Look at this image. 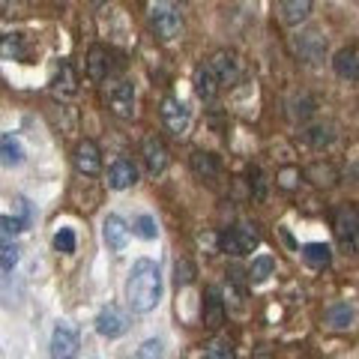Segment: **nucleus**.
Returning a JSON list of instances; mask_svg holds the SVG:
<instances>
[{"label":"nucleus","mask_w":359,"mask_h":359,"mask_svg":"<svg viewBox=\"0 0 359 359\" xmlns=\"http://www.w3.org/2000/svg\"><path fill=\"white\" fill-rule=\"evenodd\" d=\"M159 297H162V273L150 257H138L132 264V273H129V282H126V302L132 311L138 314H147L159 306Z\"/></svg>","instance_id":"1"},{"label":"nucleus","mask_w":359,"mask_h":359,"mask_svg":"<svg viewBox=\"0 0 359 359\" xmlns=\"http://www.w3.org/2000/svg\"><path fill=\"white\" fill-rule=\"evenodd\" d=\"M150 27L162 42H171L183 33V15L177 0H153L150 4Z\"/></svg>","instance_id":"2"},{"label":"nucleus","mask_w":359,"mask_h":359,"mask_svg":"<svg viewBox=\"0 0 359 359\" xmlns=\"http://www.w3.org/2000/svg\"><path fill=\"white\" fill-rule=\"evenodd\" d=\"M335 237H339L341 249L351 252V255H359V212L353 207H341L335 210Z\"/></svg>","instance_id":"3"},{"label":"nucleus","mask_w":359,"mask_h":359,"mask_svg":"<svg viewBox=\"0 0 359 359\" xmlns=\"http://www.w3.org/2000/svg\"><path fill=\"white\" fill-rule=\"evenodd\" d=\"M87 75L93 78V81H108L111 75L120 69V60L117 54L108 48V45H93V48L87 51Z\"/></svg>","instance_id":"4"},{"label":"nucleus","mask_w":359,"mask_h":359,"mask_svg":"<svg viewBox=\"0 0 359 359\" xmlns=\"http://www.w3.org/2000/svg\"><path fill=\"white\" fill-rule=\"evenodd\" d=\"M159 114H162L165 129L171 132V135H177V138H183V135L189 132V123H192V114H189L186 102H180L177 96H165V99H162Z\"/></svg>","instance_id":"5"},{"label":"nucleus","mask_w":359,"mask_h":359,"mask_svg":"<svg viewBox=\"0 0 359 359\" xmlns=\"http://www.w3.org/2000/svg\"><path fill=\"white\" fill-rule=\"evenodd\" d=\"M108 108H111V114H117L120 120H132L135 117V84L129 81V78H120L117 84H111Z\"/></svg>","instance_id":"6"},{"label":"nucleus","mask_w":359,"mask_h":359,"mask_svg":"<svg viewBox=\"0 0 359 359\" xmlns=\"http://www.w3.org/2000/svg\"><path fill=\"white\" fill-rule=\"evenodd\" d=\"M219 249L224 255H233V257L249 255L252 249H257V233L249 228H228V231L219 233Z\"/></svg>","instance_id":"7"},{"label":"nucleus","mask_w":359,"mask_h":359,"mask_svg":"<svg viewBox=\"0 0 359 359\" xmlns=\"http://www.w3.org/2000/svg\"><path fill=\"white\" fill-rule=\"evenodd\" d=\"M129 314L123 311L120 306H105L102 311H99L96 318V332L102 335V339H120V335L129 332Z\"/></svg>","instance_id":"8"},{"label":"nucleus","mask_w":359,"mask_h":359,"mask_svg":"<svg viewBox=\"0 0 359 359\" xmlns=\"http://www.w3.org/2000/svg\"><path fill=\"white\" fill-rule=\"evenodd\" d=\"M72 162H75V171L84 174V177H96L102 171V150L96 147V141H78L75 150H72Z\"/></svg>","instance_id":"9"},{"label":"nucleus","mask_w":359,"mask_h":359,"mask_svg":"<svg viewBox=\"0 0 359 359\" xmlns=\"http://www.w3.org/2000/svg\"><path fill=\"white\" fill-rule=\"evenodd\" d=\"M297 54L299 60H306L309 66H318L323 57H327V36L320 30H302L297 36Z\"/></svg>","instance_id":"10"},{"label":"nucleus","mask_w":359,"mask_h":359,"mask_svg":"<svg viewBox=\"0 0 359 359\" xmlns=\"http://www.w3.org/2000/svg\"><path fill=\"white\" fill-rule=\"evenodd\" d=\"M78 332L69 323H60L51 335V359H75L78 356Z\"/></svg>","instance_id":"11"},{"label":"nucleus","mask_w":359,"mask_h":359,"mask_svg":"<svg viewBox=\"0 0 359 359\" xmlns=\"http://www.w3.org/2000/svg\"><path fill=\"white\" fill-rule=\"evenodd\" d=\"M141 156H144V165H147V171L153 177L165 174V168H168V150H165V144H162L159 135H150V138H144Z\"/></svg>","instance_id":"12"},{"label":"nucleus","mask_w":359,"mask_h":359,"mask_svg":"<svg viewBox=\"0 0 359 359\" xmlns=\"http://www.w3.org/2000/svg\"><path fill=\"white\" fill-rule=\"evenodd\" d=\"M192 84H195V93L198 99H204V102H212V99L219 96V90H222V81H219V75L216 69L207 63H201L198 69H195V78H192Z\"/></svg>","instance_id":"13"},{"label":"nucleus","mask_w":359,"mask_h":359,"mask_svg":"<svg viewBox=\"0 0 359 359\" xmlns=\"http://www.w3.org/2000/svg\"><path fill=\"white\" fill-rule=\"evenodd\" d=\"M210 66L216 69L222 87H224V84H233V81L240 78V57H237V51H231V48H222V51L212 54Z\"/></svg>","instance_id":"14"},{"label":"nucleus","mask_w":359,"mask_h":359,"mask_svg":"<svg viewBox=\"0 0 359 359\" xmlns=\"http://www.w3.org/2000/svg\"><path fill=\"white\" fill-rule=\"evenodd\" d=\"M102 240L111 252H123L126 249V243H129V228H126V222H123L120 216H105L102 222Z\"/></svg>","instance_id":"15"},{"label":"nucleus","mask_w":359,"mask_h":359,"mask_svg":"<svg viewBox=\"0 0 359 359\" xmlns=\"http://www.w3.org/2000/svg\"><path fill=\"white\" fill-rule=\"evenodd\" d=\"M135 183H138V168H135L129 159H117L108 168V189L123 192V189H129Z\"/></svg>","instance_id":"16"},{"label":"nucleus","mask_w":359,"mask_h":359,"mask_svg":"<svg viewBox=\"0 0 359 359\" xmlns=\"http://www.w3.org/2000/svg\"><path fill=\"white\" fill-rule=\"evenodd\" d=\"M332 69L344 81H359V48H341L332 57Z\"/></svg>","instance_id":"17"},{"label":"nucleus","mask_w":359,"mask_h":359,"mask_svg":"<svg viewBox=\"0 0 359 359\" xmlns=\"http://www.w3.org/2000/svg\"><path fill=\"white\" fill-rule=\"evenodd\" d=\"M204 323L210 330H219L224 323V299L219 287H207V299H204Z\"/></svg>","instance_id":"18"},{"label":"nucleus","mask_w":359,"mask_h":359,"mask_svg":"<svg viewBox=\"0 0 359 359\" xmlns=\"http://www.w3.org/2000/svg\"><path fill=\"white\" fill-rule=\"evenodd\" d=\"M0 57H4V60H21V63H25V60L30 57L27 39L21 36V33H4V36H0Z\"/></svg>","instance_id":"19"},{"label":"nucleus","mask_w":359,"mask_h":359,"mask_svg":"<svg viewBox=\"0 0 359 359\" xmlns=\"http://www.w3.org/2000/svg\"><path fill=\"white\" fill-rule=\"evenodd\" d=\"M311 4L314 0H278V9H282V21L290 27L302 25L311 15Z\"/></svg>","instance_id":"20"},{"label":"nucleus","mask_w":359,"mask_h":359,"mask_svg":"<svg viewBox=\"0 0 359 359\" xmlns=\"http://www.w3.org/2000/svg\"><path fill=\"white\" fill-rule=\"evenodd\" d=\"M21 162H25V147H21L18 135H4L0 138V165L4 168H18Z\"/></svg>","instance_id":"21"},{"label":"nucleus","mask_w":359,"mask_h":359,"mask_svg":"<svg viewBox=\"0 0 359 359\" xmlns=\"http://www.w3.org/2000/svg\"><path fill=\"white\" fill-rule=\"evenodd\" d=\"M192 171L201 177V180H207V183L212 186L219 180V159L212 153H204V150H195L192 153Z\"/></svg>","instance_id":"22"},{"label":"nucleus","mask_w":359,"mask_h":359,"mask_svg":"<svg viewBox=\"0 0 359 359\" xmlns=\"http://www.w3.org/2000/svg\"><path fill=\"white\" fill-rule=\"evenodd\" d=\"M51 90L57 96H63V99H69V96L78 93V75H75V69L69 63H60V69H57V75H54V81H51Z\"/></svg>","instance_id":"23"},{"label":"nucleus","mask_w":359,"mask_h":359,"mask_svg":"<svg viewBox=\"0 0 359 359\" xmlns=\"http://www.w3.org/2000/svg\"><path fill=\"white\" fill-rule=\"evenodd\" d=\"M302 261L314 269H323L332 264V252L327 243H309V245H302Z\"/></svg>","instance_id":"24"},{"label":"nucleus","mask_w":359,"mask_h":359,"mask_svg":"<svg viewBox=\"0 0 359 359\" xmlns=\"http://www.w3.org/2000/svg\"><path fill=\"white\" fill-rule=\"evenodd\" d=\"M306 177L311 180L314 186H323V189H330V186L339 183V171H335L330 162H314V165H309L306 168Z\"/></svg>","instance_id":"25"},{"label":"nucleus","mask_w":359,"mask_h":359,"mask_svg":"<svg viewBox=\"0 0 359 359\" xmlns=\"http://www.w3.org/2000/svg\"><path fill=\"white\" fill-rule=\"evenodd\" d=\"M327 323L332 330H351L353 323V309L347 302H335V306L327 309Z\"/></svg>","instance_id":"26"},{"label":"nucleus","mask_w":359,"mask_h":359,"mask_svg":"<svg viewBox=\"0 0 359 359\" xmlns=\"http://www.w3.org/2000/svg\"><path fill=\"white\" fill-rule=\"evenodd\" d=\"M18 257H21L18 245H15L13 240H4V237H0V269H6V273H9V269L18 264Z\"/></svg>","instance_id":"27"},{"label":"nucleus","mask_w":359,"mask_h":359,"mask_svg":"<svg viewBox=\"0 0 359 359\" xmlns=\"http://www.w3.org/2000/svg\"><path fill=\"white\" fill-rule=\"evenodd\" d=\"M273 269H276V261H273L269 255H264V257H255L249 276H252V282H264V278H269V273H273Z\"/></svg>","instance_id":"28"},{"label":"nucleus","mask_w":359,"mask_h":359,"mask_svg":"<svg viewBox=\"0 0 359 359\" xmlns=\"http://www.w3.org/2000/svg\"><path fill=\"white\" fill-rule=\"evenodd\" d=\"M306 138H309V144H311L314 150H320V147H327V144L335 138V135H332L330 126H311V129L306 132Z\"/></svg>","instance_id":"29"},{"label":"nucleus","mask_w":359,"mask_h":359,"mask_svg":"<svg viewBox=\"0 0 359 359\" xmlns=\"http://www.w3.org/2000/svg\"><path fill=\"white\" fill-rule=\"evenodd\" d=\"M54 249L60 255H72L75 252V231L72 228H60L54 233Z\"/></svg>","instance_id":"30"},{"label":"nucleus","mask_w":359,"mask_h":359,"mask_svg":"<svg viewBox=\"0 0 359 359\" xmlns=\"http://www.w3.org/2000/svg\"><path fill=\"white\" fill-rule=\"evenodd\" d=\"M132 231L138 233L141 240H156V231H159V228H156V219L153 216H138V219H135V228Z\"/></svg>","instance_id":"31"},{"label":"nucleus","mask_w":359,"mask_h":359,"mask_svg":"<svg viewBox=\"0 0 359 359\" xmlns=\"http://www.w3.org/2000/svg\"><path fill=\"white\" fill-rule=\"evenodd\" d=\"M132 359H162V341L159 339H147L138 351H135Z\"/></svg>","instance_id":"32"},{"label":"nucleus","mask_w":359,"mask_h":359,"mask_svg":"<svg viewBox=\"0 0 359 359\" xmlns=\"http://www.w3.org/2000/svg\"><path fill=\"white\" fill-rule=\"evenodd\" d=\"M201 359H233V353H231V347H228V344L212 341V344H207V351L201 353Z\"/></svg>","instance_id":"33"},{"label":"nucleus","mask_w":359,"mask_h":359,"mask_svg":"<svg viewBox=\"0 0 359 359\" xmlns=\"http://www.w3.org/2000/svg\"><path fill=\"white\" fill-rule=\"evenodd\" d=\"M174 273H177V287H180V285H189V282H192L195 269H192V264H189V261H177V264H174Z\"/></svg>","instance_id":"34"},{"label":"nucleus","mask_w":359,"mask_h":359,"mask_svg":"<svg viewBox=\"0 0 359 359\" xmlns=\"http://www.w3.org/2000/svg\"><path fill=\"white\" fill-rule=\"evenodd\" d=\"M25 228H27V222H25V219L0 216V231H4V233H18V231H25Z\"/></svg>","instance_id":"35"},{"label":"nucleus","mask_w":359,"mask_h":359,"mask_svg":"<svg viewBox=\"0 0 359 359\" xmlns=\"http://www.w3.org/2000/svg\"><path fill=\"white\" fill-rule=\"evenodd\" d=\"M297 180H299V171H297V168H285V171L278 174V186H282V189H294V186H297Z\"/></svg>","instance_id":"36"},{"label":"nucleus","mask_w":359,"mask_h":359,"mask_svg":"<svg viewBox=\"0 0 359 359\" xmlns=\"http://www.w3.org/2000/svg\"><path fill=\"white\" fill-rule=\"evenodd\" d=\"M252 359H269V353H264V351H261V353H255Z\"/></svg>","instance_id":"37"},{"label":"nucleus","mask_w":359,"mask_h":359,"mask_svg":"<svg viewBox=\"0 0 359 359\" xmlns=\"http://www.w3.org/2000/svg\"><path fill=\"white\" fill-rule=\"evenodd\" d=\"M180 4H186V0H180Z\"/></svg>","instance_id":"38"},{"label":"nucleus","mask_w":359,"mask_h":359,"mask_svg":"<svg viewBox=\"0 0 359 359\" xmlns=\"http://www.w3.org/2000/svg\"><path fill=\"white\" fill-rule=\"evenodd\" d=\"M356 4H359V0H356Z\"/></svg>","instance_id":"39"}]
</instances>
